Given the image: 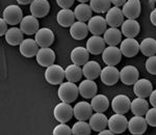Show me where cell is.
<instances>
[{
	"label": "cell",
	"instance_id": "6da1fadb",
	"mask_svg": "<svg viewBox=\"0 0 156 135\" xmlns=\"http://www.w3.org/2000/svg\"><path fill=\"white\" fill-rule=\"evenodd\" d=\"M79 95V88L75 84V82H62L58 88V98L62 100V102L66 103H72L77 99Z\"/></svg>",
	"mask_w": 156,
	"mask_h": 135
},
{
	"label": "cell",
	"instance_id": "7a4b0ae2",
	"mask_svg": "<svg viewBox=\"0 0 156 135\" xmlns=\"http://www.w3.org/2000/svg\"><path fill=\"white\" fill-rule=\"evenodd\" d=\"M65 77H66L65 70L60 66H58V64H51L45 71V78H46L47 82L52 84V85L62 84Z\"/></svg>",
	"mask_w": 156,
	"mask_h": 135
},
{
	"label": "cell",
	"instance_id": "3957f363",
	"mask_svg": "<svg viewBox=\"0 0 156 135\" xmlns=\"http://www.w3.org/2000/svg\"><path fill=\"white\" fill-rule=\"evenodd\" d=\"M73 114H74V110L70 103L62 102L54 107L53 116L55 119L59 123H68L72 119Z\"/></svg>",
	"mask_w": 156,
	"mask_h": 135
},
{
	"label": "cell",
	"instance_id": "277c9868",
	"mask_svg": "<svg viewBox=\"0 0 156 135\" xmlns=\"http://www.w3.org/2000/svg\"><path fill=\"white\" fill-rule=\"evenodd\" d=\"M2 18L7 22V24L17 25L23 19V12L18 5L11 4L4 9L3 12H2Z\"/></svg>",
	"mask_w": 156,
	"mask_h": 135
},
{
	"label": "cell",
	"instance_id": "5b68a950",
	"mask_svg": "<svg viewBox=\"0 0 156 135\" xmlns=\"http://www.w3.org/2000/svg\"><path fill=\"white\" fill-rule=\"evenodd\" d=\"M108 128L115 134H120L126 131L128 128V121L124 114L115 113L108 119Z\"/></svg>",
	"mask_w": 156,
	"mask_h": 135
},
{
	"label": "cell",
	"instance_id": "8992f818",
	"mask_svg": "<svg viewBox=\"0 0 156 135\" xmlns=\"http://www.w3.org/2000/svg\"><path fill=\"white\" fill-rule=\"evenodd\" d=\"M122 58V52L117 46H108L102 52V59L106 66H117Z\"/></svg>",
	"mask_w": 156,
	"mask_h": 135
},
{
	"label": "cell",
	"instance_id": "52a82bcc",
	"mask_svg": "<svg viewBox=\"0 0 156 135\" xmlns=\"http://www.w3.org/2000/svg\"><path fill=\"white\" fill-rule=\"evenodd\" d=\"M100 78L105 85H115L120 80V71L115 66H107L102 69Z\"/></svg>",
	"mask_w": 156,
	"mask_h": 135
},
{
	"label": "cell",
	"instance_id": "ba28073f",
	"mask_svg": "<svg viewBox=\"0 0 156 135\" xmlns=\"http://www.w3.org/2000/svg\"><path fill=\"white\" fill-rule=\"evenodd\" d=\"M148 128V123L142 116H134L128 121V130L133 135H142Z\"/></svg>",
	"mask_w": 156,
	"mask_h": 135
},
{
	"label": "cell",
	"instance_id": "9c48e42d",
	"mask_svg": "<svg viewBox=\"0 0 156 135\" xmlns=\"http://www.w3.org/2000/svg\"><path fill=\"white\" fill-rule=\"evenodd\" d=\"M120 50L122 52V55L126 57L135 56L140 51V43L134 37H127L121 42Z\"/></svg>",
	"mask_w": 156,
	"mask_h": 135
},
{
	"label": "cell",
	"instance_id": "30bf717a",
	"mask_svg": "<svg viewBox=\"0 0 156 135\" xmlns=\"http://www.w3.org/2000/svg\"><path fill=\"white\" fill-rule=\"evenodd\" d=\"M130 106H131V101L126 95H118L112 99V107L115 113H127L130 110Z\"/></svg>",
	"mask_w": 156,
	"mask_h": 135
},
{
	"label": "cell",
	"instance_id": "8fae6325",
	"mask_svg": "<svg viewBox=\"0 0 156 135\" xmlns=\"http://www.w3.org/2000/svg\"><path fill=\"white\" fill-rule=\"evenodd\" d=\"M107 25L108 24L105 18L100 16H95L89 20L87 27H89L90 33H93V36H101V34H104V32L106 31Z\"/></svg>",
	"mask_w": 156,
	"mask_h": 135
},
{
	"label": "cell",
	"instance_id": "7c38bea8",
	"mask_svg": "<svg viewBox=\"0 0 156 135\" xmlns=\"http://www.w3.org/2000/svg\"><path fill=\"white\" fill-rule=\"evenodd\" d=\"M138 70L133 66H125L120 71V79L126 85H134L138 80Z\"/></svg>",
	"mask_w": 156,
	"mask_h": 135
},
{
	"label": "cell",
	"instance_id": "4fadbf2b",
	"mask_svg": "<svg viewBox=\"0 0 156 135\" xmlns=\"http://www.w3.org/2000/svg\"><path fill=\"white\" fill-rule=\"evenodd\" d=\"M36 42L41 48L50 47L54 42V33L50 28H40L36 33Z\"/></svg>",
	"mask_w": 156,
	"mask_h": 135
},
{
	"label": "cell",
	"instance_id": "5bb4252c",
	"mask_svg": "<svg viewBox=\"0 0 156 135\" xmlns=\"http://www.w3.org/2000/svg\"><path fill=\"white\" fill-rule=\"evenodd\" d=\"M124 14L123 11L118 6L110 7L106 12V22L110 27H115L118 28L124 22Z\"/></svg>",
	"mask_w": 156,
	"mask_h": 135
},
{
	"label": "cell",
	"instance_id": "9a60e30c",
	"mask_svg": "<svg viewBox=\"0 0 156 135\" xmlns=\"http://www.w3.org/2000/svg\"><path fill=\"white\" fill-rule=\"evenodd\" d=\"M74 116L78 121H87L93 116V107L90 103L85 101L78 102L74 108Z\"/></svg>",
	"mask_w": 156,
	"mask_h": 135
},
{
	"label": "cell",
	"instance_id": "2e32d148",
	"mask_svg": "<svg viewBox=\"0 0 156 135\" xmlns=\"http://www.w3.org/2000/svg\"><path fill=\"white\" fill-rule=\"evenodd\" d=\"M20 28L24 32V34L32 36L36 34L39 30V21L34 16H25L20 22Z\"/></svg>",
	"mask_w": 156,
	"mask_h": 135
},
{
	"label": "cell",
	"instance_id": "e0dca14e",
	"mask_svg": "<svg viewBox=\"0 0 156 135\" xmlns=\"http://www.w3.org/2000/svg\"><path fill=\"white\" fill-rule=\"evenodd\" d=\"M29 9L32 16L37 18H44L50 11V4L48 0H34L30 3Z\"/></svg>",
	"mask_w": 156,
	"mask_h": 135
},
{
	"label": "cell",
	"instance_id": "ac0fdd59",
	"mask_svg": "<svg viewBox=\"0 0 156 135\" xmlns=\"http://www.w3.org/2000/svg\"><path fill=\"white\" fill-rule=\"evenodd\" d=\"M37 61L40 66L48 68L51 64H54L55 61V53L52 49H50L49 47L46 48H41L39 50V52L37 53Z\"/></svg>",
	"mask_w": 156,
	"mask_h": 135
},
{
	"label": "cell",
	"instance_id": "d6986e66",
	"mask_svg": "<svg viewBox=\"0 0 156 135\" xmlns=\"http://www.w3.org/2000/svg\"><path fill=\"white\" fill-rule=\"evenodd\" d=\"M20 53L24 57H34L39 52V45L36 42V40L32 39H24L23 42L19 45Z\"/></svg>",
	"mask_w": 156,
	"mask_h": 135
},
{
	"label": "cell",
	"instance_id": "ffe728a7",
	"mask_svg": "<svg viewBox=\"0 0 156 135\" xmlns=\"http://www.w3.org/2000/svg\"><path fill=\"white\" fill-rule=\"evenodd\" d=\"M123 14L127 19L136 20L140 15V0H127L123 5Z\"/></svg>",
	"mask_w": 156,
	"mask_h": 135
},
{
	"label": "cell",
	"instance_id": "44dd1931",
	"mask_svg": "<svg viewBox=\"0 0 156 135\" xmlns=\"http://www.w3.org/2000/svg\"><path fill=\"white\" fill-rule=\"evenodd\" d=\"M78 88H79V94L84 99H92L98 92L97 83L94 80L90 79H85L83 81H81Z\"/></svg>",
	"mask_w": 156,
	"mask_h": 135
},
{
	"label": "cell",
	"instance_id": "7402d4cb",
	"mask_svg": "<svg viewBox=\"0 0 156 135\" xmlns=\"http://www.w3.org/2000/svg\"><path fill=\"white\" fill-rule=\"evenodd\" d=\"M105 41L104 37L100 36H93L87 42V49L93 55H98L102 53L103 50L105 49Z\"/></svg>",
	"mask_w": 156,
	"mask_h": 135
},
{
	"label": "cell",
	"instance_id": "603a6c76",
	"mask_svg": "<svg viewBox=\"0 0 156 135\" xmlns=\"http://www.w3.org/2000/svg\"><path fill=\"white\" fill-rule=\"evenodd\" d=\"M153 91L152 83L148 79H138L134 83L133 92L140 98H148Z\"/></svg>",
	"mask_w": 156,
	"mask_h": 135
},
{
	"label": "cell",
	"instance_id": "cb8c5ba5",
	"mask_svg": "<svg viewBox=\"0 0 156 135\" xmlns=\"http://www.w3.org/2000/svg\"><path fill=\"white\" fill-rule=\"evenodd\" d=\"M121 31L126 37H135L140 33V26L135 19H127L121 25Z\"/></svg>",
	"mask_w": 156,
	"mask_h": 135
},
{
	"label": "cell",
	"instance_id": "d4e9b609",
	"mask_svg": "<svg viewBox=\"0 0 156 135\" xmlns=\"http://www.w3.org/2000/svg\"><path fill=\"white\" fill-rule=\"evenodd\" d=\"M101 66L95 61H90L85 62L82 68V72H83V76L87 79L95 80L101 75Z\"/></svg>",
	"mask_w": 156,
	"mask_h": 135
},
{
	"label": "cell",
	"instance_id": "484cf974",
	"mask_svg": "<svg viewBox=\"0 0 156 135\" xmlns=\"http://www.w3.org/2000/svg\"><path fill=\"white\" fill-rule=\"evenodd\" d=\"M75 14L70 9H62L57 12L56 21L62 27H71L75 23Z\"/></svg>",
	"mask_w": 156,
	"mask_h": 135
},
{
	"label": "cell",
	"instance_id": "4316f807",
	"mask_svg": "<svg viewBox=\"0 0 156 135\" xmlns=\"http://www.w3.org/2000/svg\"><path fill=\"white\" fill-rule=\"evenodd\" d=\"M90 126L92 130L99 133L100 131L106 129L108 126V119L103 114V112H96L90 117Z\"/></svg>",
	"mask_w": 156,
	"mask_h": 135
},
{
	"label": "cell",
	"instance_id": "83f0119b",
	"mask_svg": "<svg viewBox=\"0 0 156 135\" xmlns=\"http://www.w3.org/2000/svg\"><path fill=\"white\" fill-rule=\"evenodd\" d=\"M90 52L84 47H76L71 52V61L77 66H83L85 62L89 61Z\"/></svg>",
	"mask_w": 156,
	"mask_h": 135
},
{
	"label": "cell",
	"instance_id": "f1b7e54d",
	"mask_svg": "<svg viewBox=\"0 0 156 135\" xmlns=\"http://www.w3.org/2000/svg\"><path fill=\"white\" fill-rule=\"evenodd\" d=\"M89 27L87 24H85L84 22L77 21L70 27V34L74 40L80 41L87 37V33H89Z\"/></svg>",
	"mask_w": 156,
	"mask_h": 135
},
{
	"label": "cell",
	"instance_id": "f546056e",
	"mask_svg": "<svg viewBox=\"0 0 156 135\" xmlns=\"http://www.w3.org/2000/svg\"><path fill=\"white\" fill-rule=\"evenodd\" d=\"M23 34L24 32L21 30V28L12 27L5 33V42L11 46H17L23 42Z\"/></svg>",
	"mask_w": 156,
	"mask_h": 135
},
{
	"label": "cell",
	"instance_id": "4dcf8cb0",
	"mask_svg": "<svg viewBox=\"0 0 156 135\" xmlns=\"http://www.w3.org/2000/svg\"><path fill=\"white\" fill-rule=\"evenodd\" d=\"M131 112L134 116H145L147 111L149 110V103L145 98H140L137 97L136 99L132 100L131 106H130Z\"/></svg>",
	"mask_w": 156,
	"mask_h": 135
},
{
	"label": "cell",
	"instance_id": "1f68e13d",
	"mask_svg": "<svg viewBox=\"0 0 156 135\" xmlns=\"http://www.w3.org/2000/svg\"><path fill=\"white\" fill-rule=\"evenodd\" d=\"M104 41L108 46H117L122 42V31L115 27H110L104 32Z\"/></svg>",
	"mask_w": 156,
	"mask_h": 135
},
{
	"label": "cell",
	"instance_id": "d6a6232c",
	"mask_svg": "<svg viewBox=\"0 0 156 135\" xmlns=\"http://www.w3.org/2000/svg\"><path fill=\"white\" fill-rule=\"evenodd\" d=\"M92 7L87 3H80L75 7L74 14L78 21L87 22L92 18Z\"/></svg>",
	"mask_w": 156,
	"mask_h": 135
},
{
	"label": "cell",
	"instance_id": "836d02e7",
	"mask_svg": "<svg viewBox=\"0 0 156 135\" xmlns=\"http://www.w3.org/2000/svg\"><path fill=\"white\" fill-rule=\"evenodd\" d=\"M90 105L93 107V110L96 112H104L107 110L108 106H109V101L104 95H95L92 98Z\"/></svg>",
	"mask_w": 156,
	"mask_h": 135
},
{
	"label": "cell",
	"instance_id": "e575fe53",
	"mask_svg": "<svg viewBox=\"0 0 156 135\" xmlns=\"http://www.w3.org/2000/svg\"><path fill=\"white\" fill-rule=\"evenodd\" d=\"M140 50L147 57L156 55V40L153 37L144 39L140 44Z\"/></svg>",
	"mask_w": 156,
	"mask_h": 135
},
{
	"label": "cell",
	"instance_id": "d590c367",
	"mask_svg": "<svg viewBox=\"0 0 156 135\" xmlns=\"http://www.w3.org/2000/svg\"><path fill=\"white\" fill-rule=\"evenodd\" d=\"M65 75H66V78L68 81L78 82L81 79V77L83 76V72H82V69L80 68V66H77V64H73L66 68V70H65Z\"/></svg>",
	"mask_w": 156,
	"mask_h": 135
},
{
	"label": "cell",
	"instance_id": "8d00e7d4",
	"mask_svg": "<svg viewBox=\"0 0 156 135\" xmlns=\"http://www.w3.org/2000/svg\"><path fill=\"white\" fill-rule=\"evenodd\" d=\"M90 5L93 12L97 14H103V12H107L108 9L112 7V2L110 0H90Z\"/></svg>",
	"mask_w": 156,
	"mask_h": 135
},
{
	"label": "cell",
	"instance_id": "74e56055",
	"mask_svg": "<svg viewBox=\"0 0 156 135\" xmlns=\"http://www.w3.org/2000/svg\"><path fill=\"white\" fill-rule=\"evenodd\" d=\"M90 124H87L85 121H78L72 127V134L75 135H89L90 134Z\"/></svg>",
	"mask_w": 156,
	"mask_h": 135
},
{
	"label": "cell",
	"instance_id": "f35d334b",
	"mask_svg": "<svg viewBox=\"0 0 156 135\" xmlns=\"http://www.w3.org/2000/svg\"><path fill=\"white\" fill-rule=\"evenodd\" d=\"M54 135H70L72 134V129L66 123H60L53 129Z\"/></svg>",
	"mask_w": 156,
	"mask_h": 135
},
{
	"label": "cell",
	"instance_id": "ab89813d",
	"mask_svg": "<svg viewBox=\"0 0 156 135\" xmlns=\"http://www.w3.org/2000/svg\"><path fill=\"white\" fill-rule=\"evenodd\" d=\"M145 116H146L145 119L147 121L148 125H150L152 127H156V107L150 108Z\"/></svg>",
	"mask_w": 156,
	"mask_h": 135
},
{
	"label": "cell",
	"instance_id": "60d3db41",
	"mask_svg": "<svg viewBox=\"0 0 156 135\" xmlns=\"http://www.w3.org/2000/svg\"><path fill=\"white\" fill-rule=\"evenodd\" d=\"M146 70L151 75H156V55L150 56L146 61Z\"/></svg>",
	"mask_w": 156,
	"mask_h": 135
},
{
	"label": "cell",
	"instance_id": "b9f144b4",
	"mask_svg": "<svg viewBox=\"0 0 156 135\" xmlns=\"http://www.w3.org/2000/svg\"><path fill=\"white\" fill-rule=\"evenodd\" d=\"M74 1L75 0H56V3L62 9H70L73 5Z\"/></svg>",
	"mask_w": 156,
	"mask_h": 135
},
{
	"label": "cell",
	"instance_id": "7bdbcfd3",
	"mask_svg": "<svg viewBox=\"0 0 156 135\" xmlns=\"http://www.w3.org/2000/svg\"><path fill=\"white\" fill-rule=\"evenodd\" d=\"M7 30H9L7 29V22L3 18H1V20H0V36H5Z\"/></svg>",
	"mask_w": 156,
	"mask_h": 135
},
{
	"label": "cell",
	"instance_id": "ee69618b",
	"mask_svg": "<svg viewBox=\"0 0 156 135\" xmlns=\"http://www.w3.org/2000/svg\"><path fill=\"white\" fill-rule=\"evenodd\" d=\"M149 98H150V104L152 105L153 107H156V89L155 91H152Z\"/></svg>",
	"mask_w": 156,
	"mask_h": 135
},
{
	"label": "cell",
	"instance_id": "f6af8a7d",
	"mask_svg": "<svg viewBox=\"0 0 156 135\" xmlns=\"http://www.w3.org/2000/svg\"><path fill=\"white\" fill-rule=\"evenodd\" d=\"M127 0H110V2H112V4H114V6H123L125 3H126Z\"/></svg>",
	"mask_w": 156,
	"mask_h": 135
},
{
	"label": "cell",
	"instance_id": "bcb514c9",
	"mask_svg": "<svg viewBox=\"0 0 156 135\" xmlns=\"http://www.w3.org/2000/svg\"><path fill=\"white\" fill-rule=\"evenodd\" d=\"M150 20H151V23H152L154 26L156 27V7L151 12L150 14Z\"/></svg>",
	"mask_w": 156,
	"mask_h": 135
},
{
	"label": "cell",
	"instance_id": "7dc6e473",
	"mask_svg": "<svg viewBox=\"0 0 156 135\" xmlns=\"http://www.w3.org/2000/svg\"><path fill=\"white\" fill-rule=\"evenodd\" d=\"M112 134H115V133L110 129H104L99 132V135H112Z\"/></svg>",
	"mask_w": 156,
	"mask_h": 135
},
{
	"label": "cell",
	"instance_id": "c3c4849f",
	"mask_svg": "<svg viewBox=\"0 0 156 135\" xmlns=\"http://www.w3.org/2000/svg\"><path fill=\"white\" fill-rule=\"evenodd\" d=\"M32 1H34V0H17V2H18L19 4H22V5L29 4V3H31Z\"/></svg>",
	"mask_w": 156,
	"mask_h": 135
},
{
	"label": "cell",
	"instance_id": "681fc988",
	"mask_svg": "<svg viewBox=\"0 0 156 135\" xmlns=\"http://www.w3.org/2000/svg\"><path fill=\"white\" fill-rule=\"evenodd\" d=\"M77 1H79L80 3H87V1H90V0H77Z\"/></svg>",
	"mask_w": 156,
	"mask_h": 135
},
{
	"label": "cell",
	"instance_id": "f907efd6",
	"mask_svg": "<svg viewBox=\"0 0 156 135\" xmlns=\"http://www.w3.org/2000/svg\"><path fill=\"white\" fill-rule=\"evenodd\" d=\"M151 1H152L153 3H156V0H151Z\"/></svg>",
	"mask_w": 156,
	"mask_h": 135
}]
</instances>
